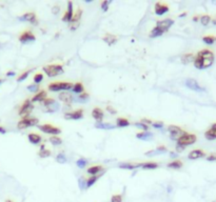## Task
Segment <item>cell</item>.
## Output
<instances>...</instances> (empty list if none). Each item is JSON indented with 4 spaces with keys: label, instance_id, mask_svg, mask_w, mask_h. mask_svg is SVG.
<instances>
[{
    "label": "cell",
    "instance_id": "obj_1",
    "mask_svg": "<svg viewBox=\"0 0 216 202\" xmlns=\"http://www.w3.org/2000/svg\"><path fill=\"white\" fill-rule=\"evenodd\" d=\"M215 56L212 50H201L198 52V54L194 59V66L198 70H205V68H210L214 63Z\"/></svg>",
    "mask_w": 216,
    "mask_h": 202
},
{
    "label": "cell",
    "instance_id": "obj_2",
    "mask_svg": "<svg viewBox=\"0 0 216 202\" xmlns=\"http://www.w3.org/2000/svg\"><path fill=\"white\" fill-rule=\"evenodd\" d=\"M196 140H197L196 135L185 133V134L177 140V145L186 147H188V145H191V144H193V143H195Z\"/></svg>",
    "mask_w": 216,
    "mask_h": 202
},
{
    "label": "cell",
    "instance_id": "obj_3",
    "mask_svg": "<svg viewBox=\"0 0 216 202\" xmlns=\"http://www.w3.org/2000/svg\"><path fill=\"white\" fill-rule=\"evenodd\" d=\"M44 73L49 77H55L63 73L62 64H50L43 68Z\"/></svg>",
    "mask_w": 216,
    "mask_h": 202
},
{
    "label": "cell",
    "instance_id": "obj_4",
    "mask_svg": "<svg viewBox=\"0 0 216 202\" xmlns=\"http://www.w3.org/2000/svg\"><path fill=\"white\" fill-rule=\"evenodd\" d=\"M38 122H39V120L37 118H35V117H23V118L18 122L17 127L19 130H25V129H28V127H30V126L37 125Z\"/></svg>",
    "mask_w": 216,
    "mask_h": 202
},
{
    "label": "cell",
    "instance_id": "obj_5",
    "mask_svg": "<svg viewBox=\"0 0 216 202\" xmlns=\"http://www.w3.org/2000/svg\"><path fill=\"white\" fill-rule=\"evenodd\" d=\"M74 84L71 83V82H53V83L49 84V90L52 92H58L61 91V90H69L73 89Z\"/></svg>",
    "mask_w": 216,
    "mask_h": 202
},
{
    "label": "cell",
    "instance_id": "obj_6",
    "mask_svg": "<svg viewBox=\"0 0 216 202\" xmlns=\"http://www.w3.org/2000/svg\"><path fill=\"white\" fill-rule=\"evenodd\" d=\"M33 108H34L33 103L31 102V100L26 99L25 102L22 103V105H21L20 110H19V115L21 117H28L31 114V112L33 111Z\"/></svg>",
    "mask_w": 216,
    "mask_h": 202
},
{
    "label": "cell",
    "instance_id": "obj_7",
    "mask_svg": "<svg viewBox=\"0 0 216 202\" xmlns=\"http://www.w3.org/2000/svg\"><path fill=\"white\" fill-rule=\"evenodd\" d=\"M43 105H44V110L45 112H50V113H54L59 108V104L58 102L53 99V98H49V99H44L43 101Z\"/></svg>",
    "mask_w": 216,
    "mask_h": 202
},
{
    "label": "cell",
    "instance_id": "obj_8",
    "mask_svg": "<svg viewBox=\"0 0 216 202\" xmlns=\"http://www.w3.org/2000/svg\"><path fill=\"white\" fill-rule=\"evenodd\" d=\"M168 131H169L170 135H171L172 139H176V140L179 139V138L186 133L182 129H180L179 126H176V125H170L168 127Z\"/></svg>",
    "mask_w": 216,
    "mask_h": 202
},
{
    "label": "cell",
    "instance_id": "obj_9",
    "mask_svg": "<svg viewBox=\"0 0 216 202\" xmlns=\"http://www.w3.org/2000/svg\"><path fill=\"white\" fill-rule=\"evenodd\" d=\"M39 130L41 132L45 133V134H51V135H58L61 133V130L58 129L52 124H43V125H39Z\"/></svg>",
    "mask_w": 216,
    "mask_h": 202
},
{
    "label": "cell",
    "instance_id": "obj_10",
    "mask_svg": "<svg viewBox=\"0 0 216 202\" xmlns=\"http://www.w3.org/2000/svg\"><path fill=\"white\" fill-rule=\"evenodd\" d=\"M173 24H174V20L164 19V20L158 21V22L156 23V28L158 29V30H160L162 33H164V32L169 31L170 28H171Z\"/></svg>",
    "mask_w": 216,
    "mask_h": 202
},
{
    "label": "cell",
    "instance_id": "obj_11",
    "mask_svg": "<svg viewBox=\"0 0 216 202\" xmlns=\"http://www.w3.org/2000/svg\"><path fill=\"white\" fill-rule=\"evenodd\" d=\"M35 40H36L35 35L29 30L22 32L19 36V41L21 42V43H28V42H33Z\"/></svg>",
    "mask_w": 216,
    "mask_h": 202
},
{
    "label": "cell",
    "instance_id": "obj_12",
    "mask_svg": "<svg viewBox=\"0 0 216 202\" xmlns=\"http://www.w3.org/2000/svg\"><path fill=\"white\" fill-rule=\"evenodd\" d=\"M186 86L189 87L192 91L195 92H205V89L199 86V83L195 79H187L186 80Z\"/></svg>",
    "mask_w": 216,
    "mask_h": 202
},
{
    "label": "cell",
    "instance_id": "obj_13",
    "mask_svg": "<svg viewBox=\"0 0 216 202\" xmlns=\"http://www.w3.org/2000/svg\"><path fill=\"white\" fill-rule=\"evenodd\" d=\"M81 15H82V10L81 9H77V11L75 12V14L73 15V18H72V20H71V30L72 31L76 30V29L78 28Z\"/></svg>",
    "mask_w": 216,
    "mask_h": 202
},
{
    "label": "cell",
    "instance_id": "obj_14",
    "mask_svg": "<svg viewBox=\"0 0 216 202\" xmlns=\"http://www.w3.org/2000/svg\"><path fill=\"white\" fill-rule=\"evenodd\" d=\"M82 116H83V110H81V108L65 114V118L68 120H79L82 118Z\"/></svg>",
    "mask_w": 216,
    "mask_h": 202
},
{
    "label": "cell",
    "instance_id": "obj_15",
    "mask_svg": "<svg viewBox=\"0 0 216 202\" xmlns=\"http://www.w3.org/2000/svg\"><path fill=\"white\" fill-rule=\"evenodd\" d=\"M169 12V5L166 3H162V2H157L155 4V13L156 15L161 16L166 13Z\"/></svg>",
    "mask_w": 216,
    "mask_h": 202
},
{
    "label": "cell",
    "instance_id": "obj_16",
    "mask_svg": "<svg viewBox=\"0 0 216 202\" xmlns=\"http://www.w3.org/2000/svg\"><path fill=\"white\" fill-rule=\"evenodd\" d=\"M19 20L21 21H29V22L33 23V24H37V18H36V14L33 12L30 13H25V15L20 16Z\"/></svg>",
    "mask_w": 216,
    "mask_h": 202
},
{
    "label": "cell",
    "instance_id": "obj_17",
    "mask_svg": "<svg viewBox=\"0 0 216 202\" xmlns=\"http://www.w3.org/2000/svg\"><path fill=\"white\" fill-rule=\"evenodd\" d=\"M73 15H74V12H73V3H72L71 1L68 2V11L65 13V15H63L62 17V21H65V22H66V21H70L72 20V18H73Z\"/></svg>",
    "mask_w": 216,
    "mask_h": 202
},
{
    "label": "cell",
    "instance_id": "obj_18",
    "mask_svg": "<svg viewBox=\"0 0 216 202\" xmlns=\"http://www.w3.org/2000/svg\"><path fill=\"white\" fill-rule=\"evenodd\" d=\"M205 136L208 140H215L216 139V123L212 124L210 130L205 133Z\"/></svg>",
    "mask_w": 216,
    "mask_h": 202
},
{
    "label": "cell",
    "instance_id": "obj_19",
    "mask_svg": "<svg viewBox=\"0 0 216 202\" xmlns=\"http://www.w3.org/2000/svg\"><path fill=\"white\" fill-rule=\"evenodd\" d=\"M206 153L201 150H194L189 153L188 155V158L191 159V160H194V159H198V158H201V157H205Z\"/></svg>",
    "mask_w": 216,
    "mask_h": 202
},
{
    "label": "cell",
    "instance_id": "obj_20",
    "mask_svg": "<svg viewBox=\"0 0 216 202\" xmlns=\"http://www.w3.org/2000/svg\"><path fill=\"white\" fill-rule=\"evenodd\" d=\"M92 116H93V118L96 119L97 122H101V120H102V118H103V112L99 108H95L92 112Z\"/></svg>",
    "mask_w": 216,
    "mask_h": 202
},
{
    "label": "cell",
    "instance_id": "obj_21",
    "mask_svg": "<svg viewBox=\"0 0 216 202\" xmlns=\"http://www.w3.org/2000/svg\"><path fill=\"white\" fill-rule=\"evenodd\" d=\"M28 138H29V141L31 143H33V144H38V143H40L42 140L40 135L36 134V133H31V134H29Z\"/></svg>",
    "mask_w": 216,
    "mask_h": 202
},
{
    "label": "cell",
    "instance_id": "obj_22",
    "mask_svg": "<svg viewBox=\"0 0 216 202\" xmlns=\"http://www.w3.org/2000/svg\"><path fill=\"white\" fill-rule=\"evenodd\" d=\"M59 100H61L65 103H71L73 101V96L68 92H62L59 94Z\"/></svg>",
    "mask_w": 216,
    "mask_h": 202
},
{
    "label": "cell",
    "instance_id": "obj_23",
    "mask_svg": "<svg viewBox=\"0 0 216 202\" xmlns=\"http://www.w3.org/2000/svg\"><path fill=\"white\" fill-rule=\"evenodd\" d=\"M45 97H47V92H45L44 90H41L40 92H38L35 96L32 98V102H37V101L42 102V101L45 99Z\"/></svg>",
    "mask_w": 216,
    "mask_h": 202
},
{
    "label": "cell",
    "instance_id": "obj_24",
    "mask_svg": "<svg viewBox=\"0 0 216 202\" xmlns=\"http://www.w3.org/2000/svg\"><path fill=\"white\" fill-rule=\"evenodd\" d=\"M102 40L105 41L106 43H108L109 46H112V44H114L117 40H118V38H117V36H115V35L106 34V35L102 38Z\"/></svg>",
    "mask_w": 216,
    "mask_h": 202
},
{
    "label": "cell",
    "instance_id": "obj_25",
    "mask_svg": "<svg viewBox=\"0 0 216 202\" xmlns=\"http://www.w3.org/2000/svg\"><path fill=\"white\" fill-rule=\"evenodd\" d=\"M194 59H195V57H194V55L192 54V53H188V54H185L181 56V62H182L183 64H188V63H190V62H194Z\"/></svg>",
    "mask_w": 216,
    "mask_h": 202
},
{
    "label": "cell",
    "instance_id": "obj_26",
    "mask_svg": "<svg viewBox=\"0 0 216 202\" xmlns=\"http://www.w3.org/2000/svg\"><path fill=\"white\" fill-rule=\"evenodd\" d=\"M136 137L138 139H141V140H145V141H149L153 138V134L152 133H149V132H141V133H138L136 135Z\"/></svg>",
    "mask_w": 216,
    "mask_h": 202
},
{
    "label": "cell",
    "instance_id": "obj_27",
    "mask_svg": "<svg viewBox=\"0 0 216 202\" xmlns=\"http://www.w3.org/2000/svg\"><path fill=\"white\" fill-rule=\"evenodd\" d=\"M96 129H101V130H113L115 129V126L111 123H103V122H96L95 123Z\"/></svg>",
    "mask_w": 216,
    "mask_h": 202
},
{
    "label": "cell",
    "instance_id": "obj_28",
    "mask_svg": "<svg viewBox=\"0 0 216 202\" xmlns=\"http://www.w3.org/2000/svg\"><path fill=\"white\" fill-rule=\"evenodd\" d=\"M167 153V148L164 147H157L155 151H150L148 153H146V156H155V155H158V154H164Z\"/></svg>",
    "mask_w": 216,
    "mask_h": 202
},
{
    "label": "cell",
    "instance_id": "obj_29",
    "mask_svg": "<svg viewBox=\"0 0 216 202\" xmlns=\"http://www.w3.org/2000/svg\"><path fill=\"white\" fill-rule=\"evenodd\" d=\"M101 169H102V166L100 165H94V166H91L88 169V173H89L90 175H92V176H95L96 174H98Z\"/></svg>",
    "mask_w": 216,
    "mask_h": 202
},
{
    "label": "cell",
    "instance_id": "obj_30",
    "mask_svg": "<svg viewBox=\"0 0 216 202\" xmlns=\"http://www.w3.org/2000/svg\"><path fill=\"white\" fill-rule=\"evenodd\" d=\"M142 163H122L120 164V169H134L136 167L141 166Z\"/></svg>",
    "mask_w": 216,
    "mask_h": 202
},
{
    "label": "cell",
    "instance_id": "obj_31",
    "mask_svg": "<svg viewBox=\"0 0 216 202\" xmlns=\"http://www.w3.org/2000/svg\"><path fill=\"white\" fill-rule=\"evenodd\" d=\"M141 167L143 169H155L158 167V164L155 163V162H146V163L141 164Z\"/></svg>",
    "mask_w": 216,
    "mask_h": 202
},
{
    "label": "cell",
    "instance_id": "obj_32",
    "mask_svg": "<svg viewBox=\"0 0 216 202\" xmlns=\"http://www.w3.org/2000/svg\"><path fill=\"white\" fill-rule=\"evenodd\" d=\"M182 162H181L180 160H174V161H172V162H170L169 164H168V167H171V169H180V167H182Z\"/></svg>",
    "mask_w": 216,
    "mask_h": 202
},
{
    "label": "cell",
    "instance_id": "obj_33",
    "mask_svg": "<svg viewBox=\"0 0 216 202\" xmlns=\"http://www.w3.org/2000/svg\"><path fill=\"white\" fill-rule=\"evenodd\" d=\"M83 91H84V87H83V86H82V83L77 82V83L74 84V86H73L74 93H76V94H80V93H83Z\"/></svg>",
    "mask_w": 216,
    "mask_h": 202
},
{
    "label": "cell",
    "instance_id": "obj_34",
    "mask_svg": "<svg viewBox=\"0 0 216 202\" xmlns=\"http://www.w3.org/2000/svg\"><path fill=\"white\" fill-rule=\"evenodd\" d=\"M117 125L119 127H126L130 125V121L127 118H118L117 119Z\"/></svg>",
    "mask_w": 216,
    "mask_h": 202
},
{
    "label": "cell",
    "instance_id": "obj_35",
    "mask_svg": "<svg viewBox=\"0 0 216 202\" xmlns=\"http://www.w3.org/2000/svg\"><path fill=\"white\" fill-rule=\"evenodd\" d=\"M202 41H204L205 43H207V44H213L216 41V37L215 36H211V35L205 36V37H202Z\"/></svg>",
    "mask_w": 216,
    "mask_h": 202
},
{
    "label": "cell",
    "instance_id": "obj_36",
    "mask_svg": "<svg viewBox=\"0 0 216 202\" xmlns=\"http://www.w3.org/2000/svg\"><path fill=\"white\" fill-rule=\"evenodd\" d=\"M50 142L52 143L53 145H60L62 143V140L61 138H59L58 136H52L50 138Z\"/></svg>",
    "mask_w": 216,
    "mask_h": 202
},
{
    "label": "cell",
    "instance_id": "obj_37",
    "mask_svg": "<svg viewBox=\"0 0 216 202\" xmlns=\"http://www.w3.org/2000/svg\"><path fill=\"white\" fill-rule=\"evenodd\" d=\"M210 21H211V17H210L209 15H204L200 17V22H201L202 25L207 26L210 23Z\"/></svg>",
    "mask_w": 216,
    "mask_h": 202
},
{
    "label": "cell",
    "instance_id": "obj_38",
    "mask_svg": "<svg viewBox=\"0 0 216 202\" xmlns=\"http://www.w3.org/2000/svg\"><path fill=\"white\" fill-rule=\"evenodd\" d=\"M51 155H52V153H51L50 150H40V152L38 153V156L41 157V158H47V157H50Z\"/></svg>",
    "mask_w": 216,
    "mask_h": 202
},
{
    "label": "cell",
    "instance_id": "obj_39",
    "mask_svg": "<svg viewBox=\"0 0 216 202\" xmlns=\"http://www.w3.org/2000/svg\"><path fill=\"white\" fill-rule=\"evenodd\" d=\"M78 183H79V188L80 190H83V188H87V180L84 179V177H80L78 179Z\"/></svg>",
    "mask_w": 216,
    "mask_h": 202
},
{
    "label": "cell",
    "instance_id": "obj_40",
    "mask_svg": "<svg viewBox=\"0 0 216 202\" xmlns=\"http://www.w3.org/2000/svg\"><path fill=\"white\" fill-rule=\"evenodd\" d=\"M97 179H98V177L97 176H92V177H90L89 179H88V181H87V187H92L94 183L97 181Z\"/></svg>",
    "mask_w": 216,
    "mask_h": 202
},
{
    "label": "cell",
    "instance_id": "obj_41",
    "mask_svg": "<svg viewBox=\"0 0 216 202\" xmlns=\"http://www.w3.org/2000/svg\"><path fill=\"white\" fill-rule=\"evenodd\" d=\"M42 80H43V75H42L41 73H37L36 75L34 76V82H35V84L40 83Z\"/></svg>",
    "mask_w": 216,
    "mask_h": 202
},
{
    "label": "cell",
    "instance_id": "obj_42",
    "mask_svg": "<svg viewBox=\"0 0 216 202\" xmlns=\"http://www.w3.org/2000/svg\"><path fill=\"white\" fill-rule=\"evenodd\" d=\"M87 163H88V161L86 160V159H83V158L79 159V160L76 162L77 166H78L79 169H83V167L87 165Z\"/></svg>",
    "mask_w": 216,
    "mask_h": 202
},
{
    "label": "cell",
    "instance_id": "obj_43",
    "mask_svg": "<svg viewBox=\"0 0 216 202\" xmlns=\"http://www.w3.org/2000/svg\"><path fill=\"white\" fill-rule=\"evenodd\" d=\"M56 160L59 162V163H65V162H66V158L62 153H60V154H58L57 157H56Z\"/></svg>",
    "mask_w": 216,
    "mask_h": 202
},
{
    "label": "cell",
    "instance_id": "obj_44",
    "mask_svg": "<svg viewBox=\"0 0 216 202\" xmlns=\"http://www.w3.org/2000/svg\"><path fill=\"white\" fill-rule=\"evenodd\" d=\"M30 72H31V71H26V72H25V73L21 74V75L17 78V81H18V82H21V81L25 80V79L28 78V76H29V74H30Z\"/></svg>",
    "mask_w": 216,
    "mask_h": 202
},
{
    "label": "cell",
    "instance_id": "obj_45",
    "mask_svg": "<svg viewBox=\"0 0 216 202\" xmlns=\"http://www.w3.org/2000/svg\"><path fill=\"white\" fill-rule=\"evenodd\" d=\"M111 202H122V196L121 195H114L111 198Z\"/></svg>",
    "mask_w": 216,
    "mask_h": 202
},
{
    "label": "cell",
    "instance_id": "obj_46",
    "mask_svg": "<svg viewBox=\"0 0 216 202\" xmlns=\"http://www.w3.org/2000/svg\"><path fill=\"white\" fill-rule=\"evenodd\" d=\"M135 126L139 127V129H142V130H145V132H146V130L149 129V126L146 125V124L142 123V122H136V123H135Z\"/></svg>",
    "mask_w": 216,
    "mask_h": 202
},
{
    "label": "cell",
    "instance_id": "obj_47",
    "mask_svg": "<svg viewBox=\"0 0 216 202\" xmlns=\"http://www.w3.org/2000/svg\"><path fill=\"white\" fill-rule=\"evenodd\" d=\"M39 89V86L38 84H30V86H28V90L30 92H37Z\"/></svg>",
    "mask_w": 216,
    "mask_h": 202
},
{
    "label": "cell",
    "instance_id": "obj_48",
    "mask_svg": "<svg viewBox=\"0 0 216 202\" xmlns=\"http://www.w3.org/2000/svg\"><path fill=\"white\" fill-rule=\"evenodd\" d=\"M109 3H110V1H108V0H105V1L102 2V3H101V9H102L103 11H105V12H106V11H108V9H109Z\"/></svg>",
    "mask_w": 216,
    "mask_h": 202
},
{
    "label": "cell",
    "instance_id": "obj_49",
    "mask_svg": "<svg viewBox=\"0 0 216 202\" xmlns=\"http://www.w3.org/2000/svg\"><path fill=\"white\" fill-rule=\"evenodd\" d=\"M88 98H89V95L87 94V93H83V94H80L79 95V98H78V100H81L82 102H84Z\"/></svg>",
    "mask_w": 216,
    "mask_h": 202
},
{
    "label": "cell",
    "instance_id": "obj_50",
    "mask_svg": "<svg viewBox=\"0 0 216 202\" xmlns=\"http://www.w3.org/2000/svg\"><path fill=\"white\" fill-rule=\"evenodd\" d=\"M152 125H153V127H155V129H161V127L164 126V123H162V122L157 121V122H153V123H152Z\"/></svg>",
    "mask_w": 216,
    "mask_h": 202
},
{
    "label": "cell",
    "instance_id": "obj_51",
    "mask_svg": "<svg viewBox=\"0 0 216 202\" xmlns=\"http://www.w3.org/2000/svg\"><path fill=\"white\" fill-rule=\"evenodd\" d=\"M106 110H108L109 113H111V114H116V113H117V111L115 110V108H112V106H110V105L106 106Z\"/></svg>",
    "mask_w": 216,
    "mask_h": 202
},
{
    "label": "cell",
    "instance_id": "obj_52",
    "mask_svg": "<svg viewBox=\"0 0 216 202\" xmlns=\"http://www.w3.org/2000/svg\"><path fill=\"white\" fill-rule=\"evenodd\" d=\"M52 13L53 14H57V13H59V7H58V5H54V7H53V9H52Z\"/></svg>",
    "mask_w": 216,
    "mask_h": 202
},
{
    "label": "cell",
    "instance_id": "obj_53",
    "mask_svg": "<svg viewBox=\"0 0 216 202\" xmlns=\"http://www.w3.org/2000/svg\"><path fill=\"white\" fill-rule=\"evenodd\" d=\"M207 160L208 161H216V156L215 155H210L207 157Z\"/></svg>",
    "mask_w": 216,
    "mask_h": 202
},
{
    "label": "cell",
    "instance_id": "obj_54",
    "mask_svg": "<svg viewBox=\"0 0 216 202\" xmlns=\"http://www.w3.org/2000/svg\"><path fill=\"white\" fill-rule=\"evenodd\" d=\"M141 122H142V123H145V124H152V123H153L151 120H148V119H142Z\"/></svg>",
    "mask_w": 216,
    "mask_h": 202
},
{
    "label": "cell",
    "instance_id": "obj_55",
    "mask_svg": "<svg viewBox=\"0 0 216 202\" xmlns=\"http://www.w3.org/2000/svg\"><path fill=\"white\" fill-rule=\"evenodd\" d=\"M7 133V130L4 129V127L0 126V134H5Z\"/></svg>",
    "mask_w": 216,
    "mask_h": 202
},
{
    "label": "cell",
    "instance_id": "obj_56",
    "mask_svg": "<svg viewBox=\"0 0 216 202\" xmlns=\"http://www.w3.org/2000/svg\"><path fill=\"white\" fill-rule=\"evenodd\" d=\"M7 77H10V76H15V73H14V72H7Z\"/></svg>",
    "mask_w": 216,
    "mask_h": 202
},
{
    "label": "cell",
    "instance_id": "obj_57",
    "mask_svg": "<svg viewBox=\"0 0 216 202\" xmlns=\"http://www.w3.org/2000/svg\"><path fill=\"white\" fill-rule=\"evenodd\" d=\"M186 15H187V13H182V14H181L179 17H183V16H186Z\"/></svg>",
    "mask_w": 216,
    "mask_h": 202
},
{
    "label": "cell",
    "instance_id": "obj_58",
    "mask_svg": "<svg viewBox=\"0 0 216 202\" xmlns=\"http://www.w3.org/2000/svg\"><path fill=\"white\" fill-rule=\"evenodd\" d=\"M5 202H13V201L10 200V199H7V200H5Z\"/></svg>",
    "mask_w": 216,
    "mask_h": 202
},
{
    "label": "cell",
    "instance_id": "obj_59",
    "mask_svg": "<svg viewBox=\"0 0 216 202\" xmlns=\"http://www.w3.org/2000/svg\"><path fill=\"white\" fill-rule=\"evenodd\" d=\"M175 156H176V155H175L174 153H172V154H171V157H175Z\"/></svg>",
    "mask_w": 216,
    "mask_h": 202
},
{
    "label": "cell",
    "instance_id": "obj_60",
    "mask_svg": "<svg viewBox=\"0 0 216 202\" xmlns=\"http://www.w3.org/2000/svg\"><path fill=\"white\" fill-rule=\"evenodd\" d=\"M1 82H2V80H1V79H0V84H1Z\"/></svg>",
    "mask_w": 216,
    "mask_h": 202
},
{
    "label": "cell",
    "instance_id": "obj_61",
    "mask_svg": "<svg viewBox=\"0 0 216 202\" xmlns=\"http://www.w3.org/2000/svg\"><path fill=\"white\" fill-rule=\"evenodd\" d=\"M213 202H216V201H213Z\"/></svg>",
    "mask_w": 216,
    "mask_h": 202
}]
</instances>
